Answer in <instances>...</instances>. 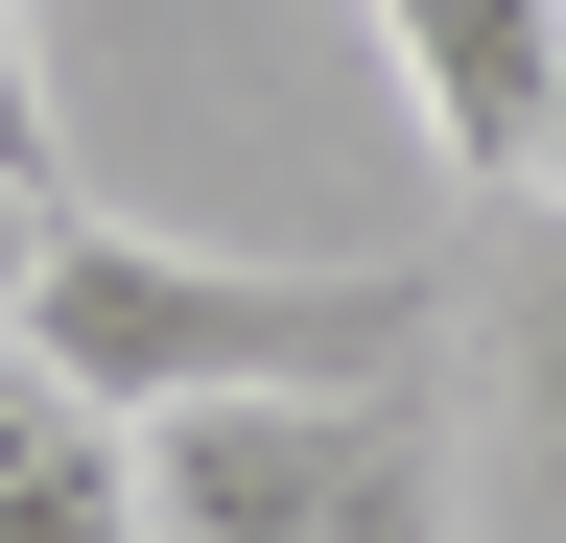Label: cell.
<instances>
[{"label":"cell","instance_id":"cell-1","mask_svg":"<svg viewBox=\"0 0 566 543\" xmlns=\"http://www.w3.org/2000/svg\"><path fill=\"white\" fill-rule=\"evenodd\" d=\"M0 355L166 426V401H260V378H449V284L424 260H212V237H142V213H48Z\"/></svg>","mask_w":566,"mask_h":543},{"label":"cell","instance_id":"cell-2","mask_svg":"<svg viewBox=\"0 0 566 543\" xmlns=\"http://www.w3.org/2000/svg\"><path fill=\"white\" fill-rule=\"evenodd\" d=\"M449 378H260L142 426V543H449Z\"/></svg>","mask_w":566,"mask_h":543},{"label":"cell","instance_id":"cell-3","mask_svg":"<svg viewBox=\"0 0 566 543\" xmlns=\"http://www.w3.org/2000/svg\"><path fill=\"white\" fill-rule=\"evenodd\" d=\"M378 48H401V118H424V166H449V189H520V166H543L566 0H378Z\"/></svg>","mask_w":566,"mask_h":543},{"label":"cell","instance_id":"cell-4","mask_svg":"<svg viewBox=\"0 0 566 543\" xmlns=\"http://www.w3.org/2000/svg\"><path fill=\"white\" fill-rule=\"evenodd\" d=\"M0 543H142V426L48 355H0Z\"/></svg>","mask_w":566,"mask_h":543},{"label":"cell","instance_id":"cell-5","mask_svg":"<svg viewBox=\"0 0 566 543\" xmlns=\"http://www.w3.org/2000/svg\"><path fill=\"white\" fill-rule=\"evenodd\" d=\"M449 331L495 355V497H520V520H566V237H543L495 307L449 284Z\"/></svg>","mask_w":566,"mask_h":543},{"label":"cell","instance_id":"cell-6","mask_svg":"<svg viewBox=\"0 0 566 543\" xmlns=\"http://www.w3.org/2000/svg\"><path fill=\"white\" fill-rule=\"evenodd\" d=\"M48 213H71V166H0V331H24V260H48Z\"/></svg>","mask_w":566,"mask_h":543},{"label":"cell","instance_id":"cell-7","mask_svg":"<svg viewBox=\"0 0 566 543\" xmlns=\"http://www.w3.org/2000/svg\"><path fill=\"white\" fill-rule=\"evenodd\" d=\"M0 166H48V48H24V0H0Z\"/></svg>","mask_w":566,"mask_h":543},{"label":"cell","instance_id":"cell-8","mask_svg":"<svg viewBox=\"0 0 566 543\" xmlns=\"http://www.w3.org/2000/svg\"><path fill=\"white\" fill-rule=\"evenodd\" d=\"M520 189H543V213H566V95H543V166H520Z\"/></svg>","mask_w":566,"mask_h":543}]
</instances>
